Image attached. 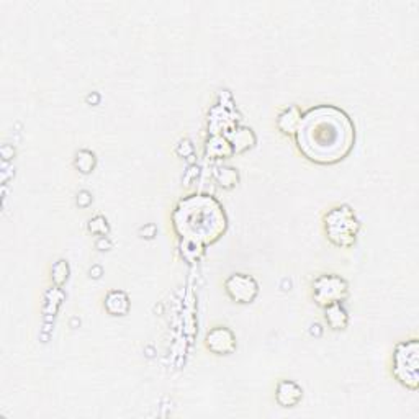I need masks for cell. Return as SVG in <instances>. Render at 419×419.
Listing matches in <instances>:
<instances>
[{
    "instance_id": "cell-7",
    "label": "cell",
    "mask_w": 419,
    "mask_h": 419,
    "mask_svg": "<svg viewBox=\"0 0 419 419\" xmlns=\"http://www.w3.org/2000/svg\"><path fill=\"white\" fill-rule=\"evenodd\" d=\"M205 347L216 355H230L236 351V336L230 328L215 326L205 336Z\"/></svg>"
},
{
    "instance_id": "cell-4",
    "label": "cell",
    "mask_w": 419,
    "mask_h": 419,
    "mask_svg": "<svg viewBox=\"0 0 419 419\" xmlns=\"http://www.w3.org/2000/svg\"><path fill=\"white\" fill-rule=\"evenodd\" d=\"M392 374L398 383L416 392L419 387V341L418 337L397 344L392 357Z\"/></svg>"
},
{
    "instance_id": "cell-5",
    "label": "cell",
    "mask_w": 419,
    "mask_h": 419,
    "mask_svg": "<svg viewBox=\"0 0 419 419\" xmlns=\"http://www.w3.org/2000/svg\"><path fill=\"white\" fill-rule=\"evenodd\" d=\"M347 297H349V285L341 275L325 274L314 279L313 298L318 307L326 308L330 304L342 303Z\"/></svg>"
},
{
    "instance_id": "cell-11",
    "label": "cell",
    "mask_w": 419,
    "mask_h": 419,
    "mask_svg": "<svg viewBox=\"0 0 419 419\" xmlns=\"http://www.w3.org/2000/svg\"><path fill=\"white\" fill-rule=\"evenodd\" d=\"M302 120V112H300L298 107H288L280 113L277 118V128L284 135H295L297 131L298 123Z\"/></svg>"
},
{
    "instance_id": "cell-1",
    "label": "cell",
    "mask_w": 419,
    "mask_h": 419,
    "mask_svg": "<svg viewBox=\"0 0 419 419\" xmlns=\"http://www.w3.org/2000/svg\"><path fill=\"white\" fill-rule=\"evenodd\" d=\"M295 141L298 151L311 163L337 164L346 159L354 147L355 126L339 107L318 105L302 113Z\"/></svg>"
},
{
    "instance_id": "cell-9",
    "label": "cell",
    "mask_w": 419,
    "mask_h": 419,
    "mask_svg": "<svg viewBox=\"0 0 419 419\" xmlns=\"http://www.w3.org/2000/svg\"><path fill=\"white\" fill-rule=\"evenodd\" d=\"M105 309L112 314V316H125L130 311V298L125 292L120 290H113L105 298Z\"/></svg>"
},
{
    "instance_id": "cell-13",
    "label": "cell",
    "mask_w": 419,
    "mask_h": 419,
    "mask_svg": "<svg viewBox=\"0 0 419 419\" xmlns=\"http://www.w3.org/2000/svg\"><path fill=\"white\" fill-rule=\"evenodd\" d=\"M215 179L223 189H233L237 184V179H240V177H237L236 169L218 168L215 170Z\"/></svg>"
},
{
    "instance_id": "cell-14",
    "label": "cell",
    "mask_w": 419,
    "mask_h": 419,
    "mask_svg": "<svg viewBox=\"0 0 419 419\" xmlns=\"http://www.w3.org/2000/svg\"><path fill=\"white\" fill-rule=\"evenodd\" d=\"M205 246L198 244V242L192 241H184L182 242V257L189 262H197L200 257L203 256Z\"/></svg>"
},
{
    "instance_id": "cell-6",
    "label": "cell",
    "mask_w": 419,
    "mask_h": 419,
    "mask_svg": "<svg viewBox=\"0 0 419 419\" xmlns=\"http://www.w3.org/2000/svg\"><path fill=\"white\" fill-rule=\"evenodd\" d=\"M225 290L233 302L247 304L256 300L259 293V284L247 274H233L226 279Z\"/></svg>"
},
{
    "instance_id": "cell-8",
    "label": "cell",
    "mask_w": 419,
    "mask_h": 419,
    "mask_svg": "<svg viewBox=\"0 0 419 419\" xmlns=\"http://www.w3.org/2000/svg\"><path fill=\"white\" fill-rule=\"evenodd\" d=\"M303 390L298 383L292 382V380H282L277 385V392H275V399L280 406L284 408H293L302 402Z\"/></svg>"
},
{
    "instance_id": "cell-2",
    "label": "cell",
    "mask_w": 419,
    "mask_h": 419,
    "mask_svg": "<svg viewBox=\"0 0 419 419\" xmlns=\"http://www.w3.org/2000/svg\"><path fill=\"white\" fill-rule=\"evenodd\" d=\"M172 225L182 241L208 246L225 235L228 216L215 197L195 193L177 203L172 213Z\"/></svg>"
},
{
    "instance_id": "cell-15",
    "label": "cell",
    "mask_w": 419,
    "mask_h": 419,
    "mask_svg": "<svg viewBox=\"0 0 419 419\" xmlns=\"http://www.w3.org/2000/svg\"><path fill=\"white\" fill-rule=\"evenodd\" d=\"M75 168H78L80 172L89 174L92 172V169L95 168V154L87 149L80 151L78 154V159H75Z\"/></svg>"
},
{
    "instance_id": "cell-3",
    "label": "cell",
    "mask_w": 419,
    "mask_h": 419,
    "mask_svg": "<svg viewBox=\"0 0 419 419\" xmlns=\"http://www.w3.org/2000/svg\"><path fill=\"white\" fill-rule=\"evenodd\" d=\"M328 240L337 247H352L360 231V221L349 205H337L325 215Z\"/></svg>"
},
{
    "instance_id": "cell-12",
    "label": "cell",
    "mask_w": 419,
    "mask_h": 419,
    "mask_svg": "<svg viewBox=\"0 0 419 419\" xmlns=\"http://www.w3.org/2000/svg\"><path fill=\"white\" fill-rule=\"evenodd\" d=\"M207 152L213 157V159H220V157L231 156L235 151H233V146L231 142L228 141V138L212 136L207 145Z\"/></svg>"
},
{
    "instance_id": "cell-10",
    "label": "cell",
    "mask_w": 419,
    "mask_h": 419,
    "mask_svg": "<svg viewBox=\"0 0 419 419\" xmlns=\"http://www.w3.org/2000/svg\"><path fill=\"white\" fill-rule=\"evenodd\" d=\"M325 320L331 330L342 331L349 325V314L342 307V303H335L325 308Z\"/></svg>"
}]
</instances>
